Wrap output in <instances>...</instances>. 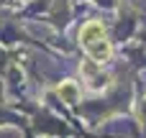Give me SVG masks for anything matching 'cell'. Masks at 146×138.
Returning a JSON list of instances; mask_svg holds the SVG:
<instances>
[{
	"label": "cell",
	"mask_w": 146,
	"mask_h": 138,
	"mask_svg": "<svg viewBox=\"0 0 146 138\" xmlns=\"http://www.w3.org/2000/svg\"><path fill=\"white\" fill-rule=\"evenodd\" d=\"M56 92H59V97H62L67 105H77V102H80V87H77L74 82H69V79L62 82Z\"/></svg>",
	"instance_id": "7a4b0ae2"
},
{
	"label": "cell",
	"mask_w": 146,
	"mask_h": 138,
	"mask_svg": "<svg viewBox=\"0 0 146 138\" xmlns=\"http://www.w3.org/2000/svg\"><path fill=\"white\" fill-rule=\"evenodd\" d=\"M80 44H82L85 54H87L98 67H103V64L110 61V56H113V46H110V41H108V33H105L103 23H98V20H90V23L82 26V31H80Z\"/></svg>",
	"instance_id": "6da1fadb"
}]
</instances>
